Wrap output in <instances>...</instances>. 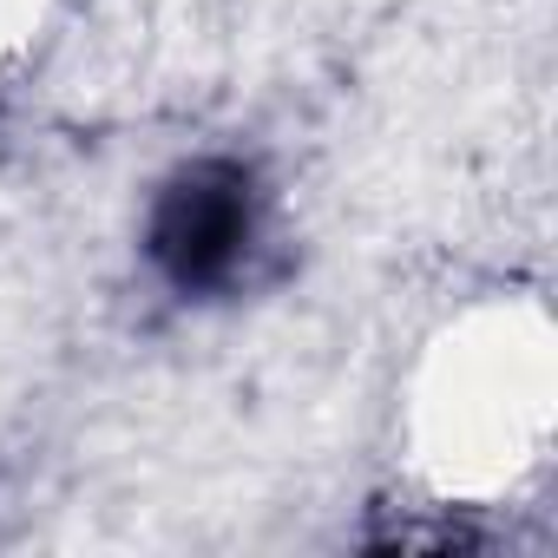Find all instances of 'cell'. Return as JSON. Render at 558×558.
Here are the masks:
<instances>
[{
  "label": "cell",
  "mask_w": 558,
  "mask_h": 558,
  "mask_svg": "<svg viewBox=\"0 0 558 558\" xmlns=\"http://www.w3.org/2000/svg\"><path fill=\"white\" fill-rule=\"evenodd\" d=\"M263 250V178L243 158H191L178 165L151 210H145V263L151 276L184 296V303H210L230 296L250 263Z\"/></svg>",
  "instance_id": "cell-1"
}]
</instances>
